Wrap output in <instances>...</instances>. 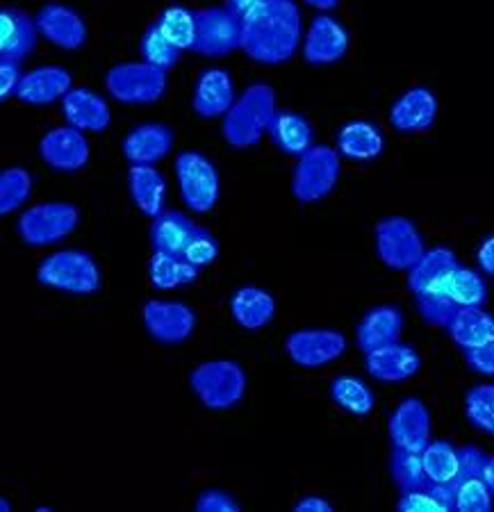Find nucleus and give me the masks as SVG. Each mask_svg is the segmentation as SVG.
<instances>
[{
	"label": "nucleus",
	"mask_w": 494,
	"mask_h": 512,
	"mask_svg": "<svg viewBox=\"0 0 494 512\" xmlns=\"http://www.w3.org/2000/svg\"><path fill=\"white\" fill-rule=\"evenodd\" d=\"M301 32V10L294 0H262L242 16V51L258 64H285L299 48Z\"/></svg>",
	"instance_id": "nucleus-1"
},
{
	"label": "nucleus",
	"mask_w": 494,
	"mask_h": 512,
	"mask_svg": "<svg viewBox=\"0 0 494 512\" xmlns=\"http://www.w3.org/2000/svg\"><path fill=\"white\" fill-rule=\"evenodd\" d=\"M460 260L449 246L426 249L413 269L408 271V289L415 296L417 310L426 324L447 328L458 312V305L449 299L447 287Z\"/></svg>",
	"instance_id": "nucleus-2"
},
{
	"label": "nucleus",
	"mask_w": 494,
	"mask_h": 512,
	"mask_svg": "<svg viewBox=\"0 0 494 512\" xmlns=\"http://www.w3.org/2000/svg\"><path fill=\"white\" fill-rule=\"evenodd\" d=\"M278 112L276 92L267 82H253L237 96L233 107L224 114L221 135L235 151H246L269 135V126Z\"/></svg>",
	"instance_id": "nucleus-3"
},
{
	"label": "nucleus",
	"mask_w": 494,
	"mask_h": 512,
	"mask_svg": "<svg viewBox=\"0 0 494 512\" xmlns=\"http://www.w3.org/2000/svg\"><path fill=\"white\" fill-rule=\"evenodd\" d=\"M246 371L235 360H208L201 362L192 374H189V387L205 408L210 410H228L235 408L244 399Z\"/></svg>",
	"instance_id": "nucleus-4"
},
{
	"label": "nucleus",
	"mask_w": 494,
	"mask_h": 512,
	"mask_svg": "<svg viewBox=\"0 0 494 512\" xmlns=\"http://www.w3.org/2000/svg\"><path fill=\"white\" fill-rule=\"evenodd\" d=\"M37 280L41 285L60 289V292L92 296L103 285L101 269L85 251H57L39 262Z\"/></svg>",
	"instance_id": "nucleus-5"
},
{
	"label": "nucleus",
	"mask_w": 494,
	"mask_h": 512,
	"mask_svg": "<svg viewBox=\"0 0 494 512\" xmlns=\"http://www.w3.org/2000/svg\"><path fill=\"white\" fill-rule=\"evenodd\" d=\"M340 173L342 164L337 148L326 144L310 146L294 164L292 196L303 205L317 203L333 192Z\"/></svg>",
	"instance_id": "nucleus-6"
},
{
	"label": "nucleus",
	"mask_w": 494,
	"mask_h": 512,
	"mask_svg": "<svg viewBox=\"0 0 494 512\" xmlns=\"http://www.w3.org/2000/svg\"><path fill=\"white\" fill-rule=\"evenodd\" d=\"M105 89L126 105L158 103L167 92V71L148 62H121L105 73Z\"/></svg>",
	"instance_id": "nucleus-7"
},
{
	"label": "nucleus",
	"mask_w": 494,
	"mask_h": 512,
	"mask_svg": "<svg viewBox=\"0 0 494 512\" xmlns=\"http://www.w3.org/2000/svg\"><path fill=\"white\" fill-rule=\"evenodd\" d=\"M80 212L64 201H46L30 205L16 219V235L28 246H51L69 237L78 228Z\"/></svg>",
	"instance_id": "nucleus-8"
},
{
	"label": "nucleus",
	"mask_w": 494,
	"mask_h": 512,
	"mask_svg": "<svg viewBox=\"0 0 494 512\" xmlns=\"http://www.w3.org/2000/svg\"><path fill=\"white\" fill-rule=\"evenodd\" d=\"M378 260L394 271H410L426 253L424 237L408 217H385L374 226Z\"/></svg>",
	"instance_id": "nucleus-9"
},
{
	"label": "nucleus",
	"mask_w": 494,
	"mask_h": 512,
	"mask_svg": "<svg viewBox=\"0 0 494 512\" xmlns=\"http://www.w3.org/2000/svg\"><path fill=\"white\" fill-rule=\"evenodd\" d=\"M176 180L180 198L187 210L196 214L210 212L219 201V171L214 162L199 151H183L176 158Z\"/></svg>",
	"instance_id": "nucleus-10"
},
{
	"label": "nucleus",
	"mask_w": 494,
	"mask_h": 512,
	"mask_svg": "<svg viewBox=\"0 0 494 512\" xmlns=\"http://www.w3.org/2000/svg\"><path fill=\"white\" fill-rule=\"evenodd\" d=\"M242 48V19L230 7L196 10V39L192 51L201 57H226Z\"/></svg>",
	"instance_id": "nucleus-11"
},
{
	"label": "nucleus",
	"mask_w": 494,
	"mask_h": 512,
	"mask_svg": "<svg viewBox=\"0 0 494 512\" xmlns=\"http://www.w3.org/2000/svg\"><path fill=\"white\" fill-rule=\"evenodd\" d=\"M347 351V337L331 328L294 330L285 340V353L301 369H319L342 358Z\"/></svg>",
	"instance_id": "nucleus-12"
},
{
	"label": "nucleus",
	"mask_w": 494,
	"mask_h": 512,
	"mask_svg": "<svg viewBox=\"0 0 494 512\" xmlns=\"http://www.w3.org/2000/svg\"><path fill=\"white\" fill-rule=\"evenodd\" d=\"M142 319L148 335L160 344H183L196 330V315L187 303L180 301H146Z\"/></svg>",
	"instance_id": "nucleus-13"
},
{
	"label": "nucleus",
	"mask_w": 494,
	"mask_h": 512,
	"mask_svg": "<svg viewBox=\"0 0 494 512\" xmlns=\"http://www.w3.org/2000/svg\"><path fill=\"white\" fill-rule=\"evenodd\" d=\"M431 412L422 399H403L388 421V433L394 449L422 453L431 442Z\"/></svg>",
	"instance_id": "nucleus-14"
},
{
	"label": "nucleus",
	"mask_w": 494,
	"mask_h": 512,
	"mask_svg": "<svg viewBox=\"0 0 494 512\" xmlns=\"http://www.w3.org/2000/svg\"><path fill=\"white\" fill-rule=\"evenodd\" d=\"M349 51V30L331 14L312 19L303 39V60L312 66L340 62Z\"/></svg>",
	"instance_id": "nucleus-15"
},
{
	"label": "nucleus",
	"mask_w": 494,
	"mask_h": 512,
	"mask_svg": "<svg viewBox=\"0 0 494 512\" xmlns=\"http://www.w3.org/2000/svg\"><path fill=\"white\" fill-rule=\"evenodd\" d=\"M39 155L48 167L62 173H73L87 167L89 142L85 132L64 126L48 130L39 142Z\"/></svg>",
	"instance_id": "nucleus-16"
},
{
	"label": "nucleus",
	"mask_w": 494,
	"mask_h": 512,
	"mask_svg": "<svg viewBox=\"0 0 494 512\" xmlns=\"http://www.w3.org/2000/svg\"><path fill=\"white\" fill-rule=\"evenodd\" d=\"M39 35L64 51H78L87 44V23L80 12L62 3H48L35 16Z\"/></svg>",
	"instance_id": "nucleus-17"
},
{
	"label": "nucleus",
	"mask_w": 494,
	"mask_h": 512,
	"mask_svg": "<svg viewBox=\"0 0 494 512\" xmlns=\"http://www.w3.org/2000/svg\"><path fill=\"white\" fill-rule=\"evenodd\" d=\"M365 369L381 383H403L422 369V355L410 344L397 340L365 353Z\"/></svg>",
	"instance_id": "nucleus-18"
},
{
	"label": "nucleus",
	"mask_w": 494,
	"mask_h": 512,
	"mask_svg": "<svg viewBox=\"0 0 494 512\" xmlns=\"http://www.w3.org/2000/svg\"><path fill=\"white\" fill-rule=\"evenodd\" d=\"M438 119V96L428 87H410L390 107V123L403 135L426 132Z\"/></svg>",
	"instance_id": "nucleus-19"
},
{
	"label": "nucleus",
	"mask_w": 494,
	"mask_h": 512,
	"mask_svg": "<svg viewBox=\"0 0 494 512\" xmlns=\"http://www.w3.org/2000/svg\"><path fill=\"white\" fill-rule=\"evenodd\" d=\"M235 101V82L226 69H205L199 73L192 92V110L196 117H224Z\"/></svg>",
	"instance_id": "nucleus-20"
},
{
	"label": "nucleus",
	"mask_w": 494,
	"mask_h": 512,
	"mask_svg": "<svg viewBox=\"0 0 494 512\" xmlns=\"http://www.w3.org/2000/svg\"><path fill=\"white\" fill-rule=\"evenodd\" d=\"M174 148V132L164 123H142L123 137L121 153L130 164H158Z\"/></svg>",
	"instance_id": "nucleus-21"
},
{
	"label": "nucleus",
	"mask_w": 494,
	"mask_h": 512,
	"mask_svg": "<svg viewBox=\"0 0 494 512\" xmlns=\"http://www.w3.org/2000/svg\"><path fill=\"white\" fill-rule=\"evenodd\" d=\"M73 78L64 66H37L26 73L16 89V98L26 105H51L71 92Z\"/></svg>",
	"instance_id": "nucleus-22"
},
{
	"label": "nucleus",
	"mask_w": 494,
	"mask_h": 512,
	"mask_svg": "<svg viewBox=\"0 0 494 512\" xmlns=\"http://www.w3.org/2000/svg\"><path fill=\"white\" fill-rule=\"evenodd\" d=\"M39 28L19 7H3L0 10V60L21 62L37 46Z\"/></svg>",
	"instance_id": "nucleus-23"
},
{
	"label": "nucleus",
	"mask_w": 494,
	"mask_h": 512,
	"mask_svg": "<svg viewBox=\"0 0 494 512\" xmlns=\"http://www.w3.org/2000/svg\"><path fill=\"white\" fill-rule=\"evenodd\" d=\"M62 114L69 126L82 132H103L112 121L110 105L105 98L87 87H73L62 98Z\"/></svg>",
	"instance_id": "nucleus-24"
},
{
	"label": "nucleus",
	"mask_w": 494,
	"mask_h": 512,
	"mask_svg": "<svg viewBox=\"0 0 494 512\" xmlns=\"http://www.w3.org/2000/svg\"><path fill=\"white\" fill-rule=\"evenodd\" d=\"M403 330V312L397 305H376L360 319L356 328V342L362 353H369L385 346L390 342H397Z\"/></svg>",
	"instance_id": "nucleus-25"
},
{
	"label": "nucleus",
	"mask_w": 494,
	"mask_h": 512,
	"mask_svg": "<svg viewBox=\"0 0 494 512\" xmlns=\"http://www.w3.org/2000/svg\"><path fill=\"white\" fill-rule=\"evenodd\" d=\"M337 153L353 162H372L385 148V137L381 128L372 121H349L337 130L335 137Z\"/></svg>",
	"instance_id": "nucleus-26"
},
{
	"label": "nucleus",
	"mask_w": 494,
	"mask_h": 512,
	"mask_svg": "<svg viewBox=\"0 0 494 512\" xmlns=\"http://www.w3.org/2000/svg\"><path fill=\"white\" fill-rule=\"evenodd\" d=\"M128 189L135 208L146 217H158L167 201V180L153 164H130Z\"/></svg>",
	"instance_id": "nucleus-27"
},
{
	"label": "nucleus",
	"mask_w": 494,
	"mask_h": 512,
	"mask_svg": "<svg viewBox=\"0 0 494 512\" xmlns=\"http://www.w3.org/2000/svg\"><path fill=\"white\" fill-rule=\"evenodd\" d=\"M447 333L458 349L472 351L494 342V317L483 305L458 308L454 319L447 324Z\"/></svg>",
	"instance_id": "nucleus-28"
},
{
	"label": "nucleus",
	"mask_w": 494,
	"mask_h": 512,
	"mask_svg": "<svg viewBox=\"0 0 494 512\" xmlns=\"http://www.w3.org/2000/svg\"><path fill=\"white\" fill-rule=\"evenodd\" d=\"M230 315L244 330L265 328L276 315V299L267 289L246 285L240 287L230 299Z\"/></svg>",
	"instance_id": "nucleus-29"
},
{
	"label": "nucleus",
	"mask_w": 494,
	"mask_h": 512,
	"mask_svg": "<svg viewBox=\"0 0 494 512\" xmlns=\"http://www.w3.org/2000/svg\"><path fill=\"white\" fill-rule=\"evenodd\" d=\"M269 139L281 153L299 158L310 146H315V130H312L310 121L303 114L278 110L269 126Z\"/></svg>",
	"instance_id": "nucleus-30"
},
{
	"label": "nucleus",
	"mask_w": 494,
	"mask_h": 512,
	"mask_svg": "<svg viewBox=\"0 0 494 512\" xmlns=\"http://www.w3.org/2000/svg\"><path fill=\"white\" fill-rule=\"evenodd\" d=\"M199 271V267H194L180 253L155 251L148 260V280L155 289H176L194 283Z\"/></svg>",
	"instance_id": "nucleus-31"
},
{
	"label": "nucleus",
	"mask_w": 494,
	"mask_h": 512,
	"mask_svg": "<svg viewBox=\"0 0 494 512\" xmlns=\"http://www.w3.org/2000/svg\"><path fill=\"white\" fill-rule=\"evenodd\" d=\"M196 224L185 212L164 210L153 217L151 224V244L153 251L164 253H183L187 239L192 237Z\"/></svg>",
	"instance_id": "nucleus-32"
},
{
	"label": "nucleus",
	"mask_w": 494,
	"mask_h": 512,
	"mask_svg": "<svg viewBox=\"0 0 494 512\" xmlns=\"http://www.w3.org/2000/svg\"><path fill=\"white\" fill-rule=\"evenodd\" d=\"M424 469L428 483L456 485L463 476V456L460 449L447 440H431L428 447L422 451Z\"/></svg>",
	"instance_id": "nucleus-33"
},
{
	"label": "nucleus",
	"mask_w": 494,
	"mask_h": 512,
	"mask_svg": "<svg viewBox=\"0 0 494 512\" xmlns=\"http://www.w3.org/2000/svg\"><path fill=\"white\" fill-rule=\"evenodd\" d=\"M331 399L337 408L347 410L349 415L367 417L376 406V396L362 378L358 376H337L331 383Z\"/></svg>",
	"instance_id": "nucleus-34"
},
{
	"label": "nucleus",
	"mask_w": 494,
	"mask_h": 512,
	"mask_svg": "<svg viewBox=\"0 0 494 512\" xmlns=\"http://www.w3.org/2000/svg\"><path fill=\"white\" fill-rule=\"evenodd\" d=\"M399 512H451L456 510V487L442 483H426L413 492H401Z\"/></svg>",
	"instance_id": "nucleus-35"
},
{
	"label": "nucleus",
	"mask_w": 494,
	"mask_h": 512,
	"mask_svg": "<svg viewBox=\"0 0 494 512\" xmlns=\"http://www.w3.org/2000/svg\"><path fill=\"white\" fill-rule=\"evenodd\" d=\"M447 294L458 308H472V305H485L488 301V285H485L481 271L458 264L449 278Z\"/></svg>",
	"instance_id": "nucleus-36"
},
{
	"label": "nucleus",
	"mask_w": 494,
	"mask_h": 512,
	"mask_svg": "<svg viewBox=\"0 0 494 512\" xmlns=\"http://www.w3.org/2000/svg\"><path fill=\"white\" fill-rule=\"evenodd\" d=\"M158 28L162 35L180 48V51H192L196 39V12L187 10L183 5L164 7L158 16Z\"/></svg>",
	"instance_id": "nucleus-37"
},
{
	"label": "nucleus",
	"mask_w": 494,
	"mask_h": 512,
	"mask_svg": "<svg viewBox=\"0 0 494 512\" xmlns=\"http://www.w3.org/2000/svg\"><path fill=\"white\" fill-rule=\"evenodd\" d=\"M139 55H142L144 62L158 66L162 71H171L180 62L183 51H180L174 41H169L162 35L158 23H153V26L146 28L142 41H139Z\"/></svg>",
	"instance_id": "nucleus-38"
},
{
	"label": "nucleus",
	"mask_w": 494,
	"mask_h": 512,
	"mask_svg": "<svg viewBox=\"0 0 494 512\" xmlns=\"http://www.w3.org/2000/svg\"><path fill=\"white\" fill-rule=\"evenodd\" d=\"M32 173L23 167H10L0 173V214L7 217L21 208L32 194Z\"/></svg>",
	"instance_id": "nucleus-39"
},
{
	"label": "nucleus",
	"mask_w": 494,
	"mask_h": 512,
	"mask_svg": "<svg viewBox=\"0 0 494 512\" xmlns=\"http://www.w3.org/2000/svg\"><path fill=\"white\" fill-rule=\"evenodd\" d=\"M390 474L401 492H413L428 483L422 453L415 451L394 449L390 458Z\"/></svg>",
	"instance_id": "nucleus-40"
},
{
	"label": "nucleus",
	"mask_w": 494,
	"mask_h": 512,
	"mask_svg": "<svg viewBox=\"0 0 494 512\" xmlns=\"http://www.w3.org/2000/svg\"><path fill=\"white\" fill-rule=\"evenodd\" d=\"M465 415L474 428L494 437V383L476 385L465 394Z\"/></svg>",
	"instance_id": "nucleus-41"
},
{
	"label": "nucleus",
	"mask_w": 494,
	"mask_h": 512,
	"mask_svg": "<svg viewBox=\"0 0 494 512\" xmlns=\"http://www.w3.org/2000/svg\"><path fill=\"white\" fill-rule=\"evenodd\" d=\"M456 487V510L458 512H490L494 506V494L481 474L463 476Z\"/></svg>",
	"instance_id": "nucleus-42"
},
{
	"label": "nucleus",
	"mask_w": 494,
	"mask_h": 512,
	"mask_svg": "<svg viewBox=\"0 0 494 512\" xmlns=\"http://www.w3.org/2000/svg\"><path fill=\"white\" fill-rule=\"evenodd\" d=\"M183 255L185 260H189L194 264V267H208V264H212L214 260L219 258V242L217 237H214L208 228H201L196 226L192 237L187 239L185 249H183Z\"/></svg>",
	"instance_id": "nucleus-43"
},
{
	"label": "nucleus",
	"mask_w": 494,
	"mask_h": 512,
	"mask_svg": "<svg viewBox=\"0 0 494 512\" xmlns=\"http://www.w3.org/2000/svg\"><path fill=\"white\" fill-rule=\"evenodd\" d=\"M196 512H240L242 506L233 494L226 490H217V487H210V490H203L194 501Z\"/></svg>",
	"instance_id": "nucleus-44"
},
{
	"label": "nucleus",
	"mask_w": 494,
	"mask_h": 512,
	"mask_svg": "<svg viewBox=\"0 0 494 512\" xmlns=\"http://www.w3.org/2000/svg\"><path fill=\"white\" fill-rule=\"evenodd\" d=\"M467 367L481 376H494V342L465 351Z\"/></svg>",
	"instance_id": "nucleus-45"
},
{
	"label": "nucleus",
	"mask_w": 494,
	"mask_h": 512,
	"mask_svg": "<svg viewBox=\"0 0 494 512\" xmlns=\"http://www.w3.org/2000/svg\"><path fill=\"white\" fill-rule=\"evenodd\" d=\"M21 80L23 73L19 69V62L0 60V101L5 103L10 96H16Z\"/></svg>",
	"instance_id": "nucleus-46"
},
{
	"label": "nucleus",
	"mask_w": 494,
	"mask_h": 512,
	"mask_svg": "<svg viewBox=\"0 0 494 512\" xmlns=\"http://www.w3.org/2000/svg\"><path fill=\"white\" fill-rule=\"evenodd\" d=\"M476 262H479L481 274L494 278V235H488L476 251Z\"/></svg>",
	"instance_id": "nucleus-47"
},
{
	"label": "nucleus",
	"mask_w": 494,
	"mask_h": 512,
	"mask_svg": "<svg viewBox=\"0 0 494 512\" xmlns=\"http://www.w3.org/2000/svg\"><path fill=\"white\" fill-rule=\"evenodd\" d=\"M294 512H333V503L326 501L324 497H315V494H310V497H303L296 501Z\"/></svg>",
	"instance_id": "nucleus-48"
},
{
	"label": "nucleus",
	"mask_w": 494,
	"mask_h": 512,
	"mask_svg": "<svg viewBox=\"0 0 494 512\" xmlns=\"http://www.w3.org/2000/svg\"><path fill=\"white\" fill-rule=\"evenodd\" d=\"M262 0H226V7H230V10H233L237 16H242L244 14H249L255 5H260Z\"/></svg>",
	"instance_id": "nucleus-49"
},
{
	"label": "nucleus",
	"mask_w": 494,
	"mask_h": 512,
	"mask_svg": "<svg viewBox=\"0 0 494 512\" xmlns=\"http://www.w3.org/2000/svg\"><path fill=\"white\" fill-rule=\"evenodd\" d=\"M481 476H483V481L488 483V487H490V492L494 494V456H488L485 458V462H483V472H481Z\"/></svg>",
	"instance_id": "nucleus-50"
},
{
	"label": "nucleus",
	"mask_w": 494,
	"mask_h": 512,
	"mask_svg": "<svg viewBox=\"0 0 494 512\" xmlns=\"http://www.w3.org/2000/svg\"><path fill=\"white\" fill-rule=\"evenodd\" d=\"M303 3L315 7V10H321V12H331L337 5H340V0H303Z\"/></svg>",
	"instance_id": "nucleus-51"
},
{
	"label": "nucleus",
	"mask_w": 494,
	"mask_h": 512,
	"mask_svg": "<svg viewBox=\"0 0 494 512\" xmlns=\"http://www.w3.org/2000/svg\"><path fill=\"white\" fill-rule=\"evenodd\" d=\"M0 508H3V512H10V501L3 499V503H0Z\"/></svg>",
	"instance_id": "nucleus-52"
}]
</instances>
